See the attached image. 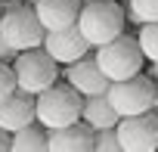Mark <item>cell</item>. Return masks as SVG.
<instances>
[{"label": "cell", "instance_id": "obj_1", "mask_svg": "<svg viewBox=\"0 0 158 152\" xmlns=\"http://www.w3.org/2000/svg\"><path fill=\"white\" fill-rule=\"evenodd\" d=\"M34 109H37V121L47 130H59V127H68L74 121H81L84 96L77 93L68 81L65 84L56 81L53 87H47L44 93L34 96Z\"/></svg>", "mask_w": 158, "mask_h": 152}, {"label": "cell", "instance_id": "obj_2", "mask_svg": "<svg viewBox=\"0 0 158 152\" xmlns=\"http://www.w3.org/2000/svg\"><path fill=\"white\" fill-rule=\"evenodd\" d=\"M77 28L90 40V47H102L115 40L118 34H124V10L115 0H90V3L81 6Z\"/></svg>", "mask_w": 158, "mask_h": 152}, {"label": "cell", "instance_id": "obj_3", "mask_svg": "<svg viewBox=\"0 0 158 152\" xmlns=\"http://www.w3.org/2000/svg\"><path fill=\"white\" fill-rule=\"evenodd\" d=\"M13 71H16V84L22 93H44L47 87H53L59 81V62L44 50V47H34V50H22L16 59H13Z\"/></svg>", "mask_w": 158, "mask_h": 152}, {"label": "cell", "instance_id": "obj_4", "mask_svg": "<svg viewBox=\"0 0 158 152\" xmlns=\"http://www.w3.org/2000/svg\"><path fill=\"white\" fill-rule=\"evenodd\" d=\"M96 62H99V68L106 71L109 81H124V78H133V74L143 71L146 56H143L136 37L118 34L115 40L96 47Z\"/></svg>", "mask_w": 158, "mask_h": 152}, {"label": "cell", "instance_id": "obj_5", "mask_svg": "<svg viewBox=\"0 0 158 152\" xmlns=\"http://www.w3.org/2000/svg\"><path fill=\"white\" fill-rule=\"evenodd\" d=\"M0 37H3L16 53H22V50L44 47L47 28L37 19L34 6L31 3H22V6H13L6 13H0Z\"/></svg>", "mask_w": 158, "mask_h": 152}, {"label": "cell", "instance_id": "obj_6", "mask_svg": "<svg viewBox=\"0 0 158 152\" xmlns=\"http://www.w3.org/2000/svg\"><path fill=\"white\" fill-rule=\"evenodd\" d=\"M155 90H158L155 78H146V74L139 71V74H133V78L112 81L109 90H106V96H109V103L115 106V112H118L121 118H127V115L149 112L152 103H155Z\"/></svg>", "mask_w": 158, "mask_h": 152}, {"label": "cell", "instance_id": "obj_7", "mask_svg": "<svg viewBox=\"0 0 158 152\" xmlns=\"http://www.w3.org/2000/svg\"><path fill=\"white\" fill-rule=\"evenodd\" d=\"M118 143L124 152H155L158 149V112H139L118 121Z\"/></svg>", "mask_w": 158, "mask_h": 152}, {"label": "cell", "instance_id": "obj_8", "mask_svg": "<svg viewBox=\"0 0 158 152\" xmlns=\"http://www.w3.org/2000/svg\"><path fill=\"white\" fill-rule=\"evenodd\" d=\"M44 50H47L59 65H71V62H77V59H84L93 47H90V40L81 34V28H77V25H68V28L47 31Z\"/></svg>", "mask_w": 158, "mask_h": 152}, {"label": "cell", "instance_id": "obj_9", "mask_svg": "<svg viewBox=\"0 0 158 152\" xmlns=\"http://www.w3.org/2000/svg\"><path fill=\"white\" fill-rule=\"evenodd\" d=\"M65 81L81 93V96H93V93H106L109 90V78H106V71L99 68L96 56H84V59H77L65 68Z\"/></svg>", "mask_w": 158, "mask_h": 152}, {"label": "cell", "instance_id": "obj_10", "mask_svg": "<svg viewBox=\"0 0 158 152\" xmlns=\"http://www.w3.org/2000/svg\"><path fill=\"white\" fill-rule=\"evenodd\" d=\"M96 146V130L81 118L68 127L50 130V152H93Z\"/></svg>", "mask_w": 158, "mask_h": 152}, {"label": "cell", "instance_id": "obj_11", "mask_svg": "<svg viewBox=\"0 0 158 152\" xmlns=\"http://www.w3.org/2000/svg\"><path fill=\"white\" fill-rule=\"evenodd\" d=\"M37 121V109H34V96L31 93H10L6 99H0V127L16 133L22 130L25 124H34Z\"/></svg>", "mask_w": 158, "mask_h": 152}, {"label": "cell", "instance_id": "obj_12", "mask_svg": "<svg viewBox=\"0 0 158 152\" xmlns=\"http://www.w3.org/2000/svg\"><path fill=\"white\" fill-rule=\"evenodd\" d=\"M34 13L37 19L44 22L47 31H56V28H68V25H77V16H81V0H34Z\"/></svg>", "mask_w": 158, "mask_h": 152}, {"label": "cell", "instance_id": "obj_13", "mask_svg": "<svg viewBox=\"0 0 158 152\" xmlns=\"http://www.w3.org/2000/svg\"><path fill=\"white\" fill-rule=\"evenodd\" d=\"M81 118L93 127V130H106V127H118L121 115L115 112V106L109 103L106 93H93V96H84V112Z\"/></svg>", "mask_w": 158, "mask_h": 152}, {"label": "cell", "instance_id": "obj_14", "mask_svg": "<svg viewBox=\"0 0 158 152\" xmlns=\"http://www.w3.org/2000/svg\"><path fill=\"white\" fill-rule=\"evenodd\" d=\"M10 149H13V152H44V149H50V130H47L40 121L25 124L22 130L13 133Z\"/></svg>", "mask_w": 158, "mask_h": 152}, {"label": "cell", "instance_id": "obj_15", "mask_svg": "<svg viewBox=\"0 0 158 152\" xmlns=\"http://www.w3.org/2000/svg\"><path fill=\"white\" fill-rule=\"evenodd\" d=\"M136 40H139L143 56H146L149 62H158V22H146V25H139Z\"/></svg>", "mask_w": 158, "mask_h": 152}, {"label": "cell", "instance_id": "obj_16", "mask_svg": "<svg viewBox=\"0 0 158 152\" xmlns=\"http://www.w3.org/2000/svg\"><path fill=\"white\" fill-rule=\"evenodd\" d=\"M130 6V19L136 25H146V22H158V0H127Z\"/></svg>", "mask_w": 158, "mask_h": 152}, {"label": "cell", "instance_id": "obj_17", "mask_svg": "<svg viewBox=\"0 0 158 152\" xmlns=\"http://www.w3.org/2000/svg\"><path fill=\"white\" fill-rule=\"evenodd\" d=\"M93 152H121V143H118V130H115V127L96 130V146H93Z\"/></svg>", "mask_w": 158, "mask_h": 152}, {"label": "cell", "instance_id": "obj_18", "mask_svg": "<svg viewBox=\"0 0 158 152\" xmlns=\"http://www.w3.org/2000/svg\"><path fill=\"white\" fill-rule=\"evenodd\" d=\"M19 84H16V71H13V62H0V99H6L10 93H16Z\"/></svg>", "mask_w": 158, "mask_h": 152}, {"label": "cell", "instance_id": "obj_19", "mask_svg": "<svg viewBox=\"0 0 158 152\" xmlns=\"http://www.w3.org/2000/svg\"><path fill=\"white\" fill-rule=\"evenodd\" d=\"M16 56H19V53H16V50H13V47L3 40V37H0V62H13Z\"/></svg>", "mask_w": 158, "mask_h": 152}, {"label": "cell", "instance_id": "obj_20", "mask_svg": "<svg viewBox=\"0 0 158 152\" xmlns=\"http://www.w3.org/2000/svg\"><path fill=\"white\" fill-rule=\"evenodd\" d=\"M10 143H13L10 130H3V127H0V152H6V149H10Z\"/></svg>", "mask_w": 158, "mask_h": 152}, {"label": "cell", "instance_id": "obj_21", "mask_svg": "<svg viewBox=\"0 0 158 152\" xmlns=\"http://www.w3.org/2000/svg\"><path fill=\"white\" fill-rule=\"evenodd\" d=\"M25 0H0V13H6V10H13V6H22Z\"/></svg>", "mask_w": 158, "mask_h": 152}, {"label": "cell", "instance_id": "obj_22", "mask_svg": "<svg viewBox=\"0 0 158 152\" xmlns=\"http://www.w3.org/2000/svg\"><path fill=\"white\" fill-rule=\"evenodd\" d=\"M152 78H155V84H158V62H152Z\"/></svg>", "mask_w": 158, "mask_h": 152}, {"label": "cell", "instance_id": "obj_23", "mask_svg": "<svg viewBox=\"0 0 158 152\" xmlns=\"http://www.w3.org/2000/svg\"><path fill=\"white\" fill-rule=\"evenodd\" d=\"M152 112H158V90H155V103H152Z\"/></svg>", "mask_w": 158, "mask_h": 152}]
</instances>
